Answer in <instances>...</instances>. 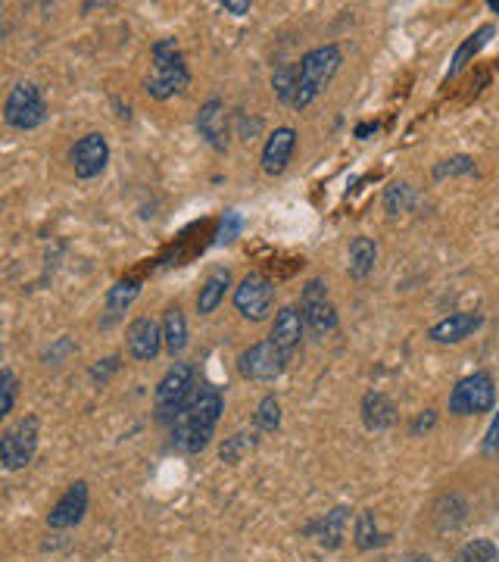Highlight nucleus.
Here are the masks:
<instances>
[{"label":"nucleus","mask_w":499,"mask_h":562,"mask_svg":"<svg viewBox=\"0 0 499 562\" xmlns=\"http://www.w3.org/2000/svg\"><path fill=\"white\" fill-rule=\"evenodd\" d=\"M44 119H47V100H44L41 88L32 82L13 85V91L7 94V104H4V122L10 129L32 132Z\"/></svg>","instance_id":"39448f33"},{"label":"nucleus","mask_w":499,"mask_h":562,"mask_svg":"<svg viewBox=\"0 0 499 562\" xmlns=\"http://www.w3.org/2000/svg\"><path fill=\"white\" fill-rule=\"evenodd\" d=\"M475 172V160L471 157H450L434 166V178H446V175H468Z\"/></svg>","instance_id":"2f4dec72"},{"label":"nucleus","mask_w":499,"mask_h":562,"mask_svg":"<svg viewBox=\"0 0 499 562\" xmlns=\"http://www.w3.org/2000/svg\"><path fill=\"white\" fill-rule=\"evenodd\" d=\"M88 484L85 481H75L66 488V494L54 503V509L47 513V525L54 531H69L75 525H82L85 513H88Z\"/></svg>","instance_id":"9b49d317"},{"label":"nucleus","mask_w":499,"mask_h":562,"mask_svg":"<svg viewBox=\"0 0 499 562\" xmlns=\"http://www.w3.org/2000/svg\"><path fill=\"white\" fill-rule=\"evenodd\" d=\"M291 356L281 353L272 341H256L238 356V372L247 381H275L287 369Z\"/></svg>","instance_id":"9d476101"},{"label":"nucleus","mask_w":499,"mask_h":562,"mask_svg":"<svg viewBox=\"0 0 499 562\" xmlns=\"http://www.w3.org/2000/svg\"><path fill=\"white\" fill-rule=\"evenodd\" d=\"M225 410V397L219 388L213 385H200L185 410L178 413V419L172 422V444L181 453H200L206 450V444L213 441V431L222 419Z\"/></svg>","instance_id":"f257e3e1"},{"label":"nucleus","mask_w":499,"mask_h":562,"mask_svg":"<svg viewBox=\"0 0 499 562\" xmlns=\"http://www.w3.org/2000/svg\"><path fill=\"white\" fill-rule=\"evenodd\" d=\"M197 132L213 150H225L228 147V110H225V104L219 97H209L206 104L200 107Z\"/></svg>","instance_id":"4468645a"},{"label":"nucleus","mask_w":499,"mask_h":562,"mask_svg":"<svg viewBox=\"0 0 499 562\" xmlns=\"http://www.w3.org/2000/svg\"><path fill=\"white\" fill-rule=\"evenodd\" d=\"M403 562H434V559H431L428 553H412V556H406Z\"/></svg>","instance_id":"4c0bfd02"},{"label":"nucleus","mask_w":499,"mask_h":562,"mask_svg":"<svg viewBox=\"0 0 499 562\" xmlns=\"http://www.w3.org/2000/svg\"><path fill=\"white\" fill-rule=\"evenodd\" d=\"M456 562H499V550H496L493 541L475 538V541H468V544L459 550Z\"/></svg>","instance_id":"cd10ccee"},{"label":"nucleus","mask_w":499,"mask_h":562,"mask_svg":"<svg viewBox=\"0 0 499 562\" xmlns=\"http://www.w3.org/2000/svg\"><path fill=\"white\" fill-rule=\"evenodd\" d=\"M490 38H493V25H484V29H478L475 35H471V38H468V41H465V44H462V47L456 50V57H453V66H450V75H456V72H459V69H462V66H465V63H468L471 57H475L478 50H481V47H484V44H487Z\"/></svg>","instance_id":"bb28decb"},{"label":"nucleus","mask_w":499,"mask_h":562,"mask_svg":"<svg viewBox=\"0 0 499 562\" xmlns=\"http://www.w3.org/2000/svg\"><path fill=\"white\" fill-rule=\"evenodd\" d=\"M69 160H72L75 175L88 182V178H97L103 169H107V163H110V144H107V138H103L100 132H91V135H85L82 141L72 147Z\"/></svg>","instance_id":"f8f14e48"},{"label":"nucleus","mask_w":499,"mask_h":562,"mask_svg":"<svg viewBox=\"0 0 499 562\" xmlns=\"http://www.w3.org/2000/svg\"><path fill=\"white\" fill-rule=\"evenodd\" d=\"M256 447V434H247V431H238V434H231V438L222 441L219 447V456H222V463H241V459Z\"/></svg>","instance_id":"a878e982"},{"label":"nucleus","mask_w":499,"mask_h":562,"mask_svg":"<svg viewBox=\"0 0 499 562\" xmlns=\"http://www.w3.org/2000/svg\"><path fill=\"white\" fill-rule=\"evenodd\" d=\"M434 422H437L434 410H425V416H418V419L412 422V428H409V431H412V434H422V431H428V428H431Z\"/></svg>","instance_id":"f704fd0d"},{"label":"nucleus","mask_w":499,"mask_h":562,"mask_svg":"<svg viewBox=\"0 0 499 562\" xmlns=\"http://www.w3.org/2000/svg\"><path fill=\"white\" fill-rule=\"evenodd\" d=\"M128 353L135 356L138 363H150L160 356L163 344V325L153 322L150 316H138L135 322L128 325Z\"/></svg>","instance_id":"ddd939ff"},{"label":"nucleus","mask_w":499,"mask_h":562,"mask_svg":"<svg viewBox=\"0 0 499 562\" xmlns=\"http://www.w3.org/2000/svg\"><path fill=\"white\" fill-rule=\"evenodd\" d=\"M412 200H415V191L409 185H390L384 194V207L387 213H403L412 207Z\"/></svg>","instance_id":"c756f323"},{"label":"nucleus","mask_w":499,"mask_h":562,"mask_svg":"<svg viewBox=\"0 0 499 562\" xmlns=\"http://www.w3.org/2000/svg\"><path fill=\"white\" fill-rule=\"evenodd\" d=\"M378 129V125H372V122H365V125H359L356 129V138H365V135H372Z\"/></svg>","instance_id":"e433bc0d"},{"label":"nucleus","mask_w":499,"mask_h":562,"mask_svg":"<svg viewBox=\"0 0 499 562\" xmlns=\"http://www.w3.org/2000/svg\"><path fill=\"white\" fill-rule=\"evenodd\" d=\"M340 63H344V54H340L337 44H322V47H312L309 54H303V60L297 66L300 69V75H297V100H294L297 110H306L312 100L331 85Z\"/></svg>","instance_id":"f03ea898"},{"label":"nucleus","mask_w":499,"mask_h":562,"mask_svg":"<svg viewBox=\"0 0 499 562\" xmlns=\"http://www.w3.org/2000/svg\"><path fill=\"white\" fill-rule=\"evenodd\" d=\"M303 328H306V322H303V313L297 310V306H281V310L275 313L269 341H272L281 353L294 356V350H297L300 341H303Z\"/></svg>","instance_id":"2eb2a0df"},{"label":"nucleus","mask_w":499,"mask_h":562,"mask_svg":"<svg viewBox=\"0 0 499 562\" xmlns=\"http://www.w3.org/2000/svg\"><path fill=\"white\" fill-rule=\"evenodd\" d=\"M191 82V72L185 66V57L175 44V38H163L153 44V75L144 82V91L153 100H169L181 94Z\"/></svg>","instance_id":"7ed1b4c3"},{"label":"nucleus","mask_w":499,"mask_h":562,"mask_svg":"<svg viewBox=\"0 0 499 562\" xmlns=\"http://www.w3.org/2000/svg\"><path fill=\"white\" fill-rule=\"evenodd\" d=\"M272 303H275V285L262 272L244 275L241 285L234 288V310L250 322L266 319L272 313Z\"/></svg>","instance_id":"1a4fd4ad"},{"label":"nucleus","mask_w":499,"mask_h":562,"mask_svg":"<svg viewBox=\"0 0 499 562\" xmlns=\"http://www.w3.org/2000/svg\"><path fill=\"white\" fill-rule=\"evenodd\" d=\"M16 388L19 381L10 369L0 372V394H4V400H0V416H10L13 413V403H16Z\"/></svg>","instance_id":"7c9ffc66"},{"label":"nucleus","mask_w":499,"mask_h":562,"mask_svg":"<svg viewBox=\"0 0 499 562\" xmlns=\"http://www.w3.org/2000/svg\"><path fill=\"white\" fill-rule=\"evenodd\" d=\"M496 450H499V416L493 419L487 438H484V453H496Z\"/></svg>","instance_id":"72a5a7b5"},{"label":"nucleus","mask_w":499,"mask_h":562,"mask_svg":"<svg viewBox=\"0 0 499 562\" xmlns=\"http://www.w3.org/2000/svg\"><path fill=\"white\" fill-rule=\"evenodd\" d=\"M390 538L387 534L378 531V519L372 509H362V513L356 516V528H353V544L359 550H375V547H384Z\"/></svg>","instance_id":"4be33fe9"},{"label":"nucleus","mask_w":499,"mask_h":562,"mask_svg":"<svg viewBox=\"0 0 499 562\" xmlns=\"http://www.w3.org/2000/svg\"><path fill=\"white\" fill-rule=\"evenodd\" d=\"M496 403V388L487 372H475L462 378L450 394V413L453 416H481Z\"/></svg>","instance_id":"6e6552de"},{"label":"nucleus","mask_w":499,"mask_h":562,"mask_svg":"<svg viewBox=\"0 0 499 562\" xmlns=\"http://www.w3.org/2000/svg\"><path fill=\"white\" fill-rule=\"evenodd\" d=\"M138 294H141V285H138L135 278H125V281H119V285H113L110 294H107V316H110V319L122 316L128 306L135 303Z\"/></svg>","instance_id":"b1692460"},{"label":"nucleus","mask_w":499,"mask_h":562,"mask_svg":"<svg viewBox=\"0 0 499 562\" xmlns=\"http://www.w3.org/2000/svg\"><path fill=\"white\" fill-rule=\"evenodd\" d=\"M362 422L369 431H384L390 428L393 422H397V406H393L390 397L372 391V394H365L362 397Z\"/></svg>","instance_id":"a211bd4d"},{"label":"nucleus","mask_w":499,"mask_h":562,"mask_svg":"<svg viewBox=\"0 0 499 562\" xmlns=\"http://www.w3.org/2000/svg\"><path fill=\"white\" fill-rule=\"evenodd\" d=\"M350 509L347 506H334L331 513H325V519H319L315 525H309V534H319V541L325 547H340V538H344V525H347Z\"/></svg>","instance_id":"412c9836"},{"label":"nucleus","mask_w":499,"mask_h":562,"mask_svg":"<svg viewBox=\"0 0 499 562\" xmlns=\"http://www.w3.org/2000/svg\"><path fill=\"white\" fill-rule=\"evenodd\" d=\"M163 344H166V353L172 356H178L188 347V319L181 313V306H169L163 313Z\"/></svg>","instance_id":"aec40b11"},{"label":"nucleus","mask_w":499,"mask_h":562,"mask_svg":"<svg viewBox=\"0 0 499 562\" xmlns=\"http://www.w3.org/2000/svg\"><path fill=\"white\" fill-rule=\"evenodd\" d=\"M116 369H119V356H107V360H100V366L91 369V378L103 385V381H107V375L116 372Z\"/></svg>","instance_id":"473e14b6"},{"label":"nucleus","mask_w":499,"mask_h":562,"mask_svg":"<svg viewBox=\"0 0 499 562\" xmlns=\"http://www.w3.org/2000/svg\"><path fill=\"white\" fill-rule=\"evenodd\" d=\"M38 450V419L22 416L13 428L0 434V463L7 472H19L35 459Z\"/></svg>","instance_id":"423d86ee"},{"label":"nucleus","mask_w":499,"mask_h":562,"mask_svg":"<svg viewBox=\"0 0 499 562\" xmlns=\"http://www.w3.org/2000/svg\"><path fill=\"white\" fill-rule=\"evenodd\" d=\"M253 422H256L259 431H278V428H281V406H278L275 394H269V397L259 400Z\"/></svg>","instance_id":"c85d7f7f"},{"label":"nucleus","mask_w":499,"mask_h":562,"mask_svg":"<svg viewBox=\"0 0 499 562\" xmlns=\"http://www.w3.org/2000/svg\"><path fill=\"white\" fill-rule=\"evenodd\" d=\"M194 378H197V369L191 363H175L160 378V385H156V394H153L156 419H160V422H175L178 419V413L185 410L191 394L197 391L194 388Z\"/></svg>","instance_id":"20e7f679"},{"label":"nucleus","mask_w":499,"mask_h":562,"mask_svg":"<svg viewBox=\"0 0 499 562\" xmlns=\"http://www.w3.org/2000/svg\"><path fill=\"white\" fill-rule=\"evenodd\" d=\"M294 147H297V132L291 129V125H281V129H275L266 141V147H262V172L266 175H281L287 169V163H291L294 157Z\"/></svg>","instance_id":"dca6fc26"},{"label":"nucleus","mask_w":499,"mask_h":562,"mask_svg":"<svg viewBox=\"0 0 499 562\" xmlns=\"http://www.w3.org/2000/svg\"><path fill=\"white\" fill-rule=\"evenodd\" d=\"M228 13H234V16H244V13H250V4H247V0H225V4H222Z\"/></svg>","instance_id":"c9c22d12"},{"label":"nucleus","mask_w":499,"mask_h":562,"mask_svg":"<svg viewBox=\"0 0 499 562\" xmlns=\"http://www.w3.org/2000/svg\"><path fill=\"white\" fill-rule=\"evenodd\" d=\"M481 322L484 319L478 313H453V316L440 319L437 325H431L428 338L437 341V344H459L471 335V331H478Z\"/></svg>","instance_id":"f3484780"},{"label":"nucleus","mask_w":499,"mask_h":562,"mask_svg":"<svg viewBox=\"0 0 499 562\" xmlns=\"http://www.w3.org/2000/svg\"><path fill=\"white\" fill-rule=\"evenodd\" d=\"M487 7H490L493 13H499V0H490V4H487Z\"/></svg>","instance_id":"58836bf2"},{"label":"nucleus","mask_w":499,"mask_h":562,"mask_svg":"<svg viewBox=\"0 0 499 562\" xmlns=\"http://www.w3.org/2000/svg\"><path fill=\"white\" fill-rule=\"evenodd\" d=\"M231 288V272L228 269H216L213 275H209L203 281V288L197 294V313L200 316H209V313H216V306L225 300V291Z\"/></svg>","instance_id":"6ab92c4d"},{"label":"nucleus","mask_w":499,"mask_h":562,"mask_svg":"<svg viewBox=\"0 0 499 562\" xmlns=\"http://www.w3.org/2000/svg\"><path fill=\"white\" fill-rule=\"evenodd\" d=\"M378 263V244L372 238H353L350 244V275L353 278H365Z\"/></svg>","instance_id":"5701e85b"},{"label":"nucleus","mask_w":499,"mask_h":562,"mask_svg":"<svg viewBox=\"0 0 499 562\" xmlns=\"http://www.w3.org/2000/svg\"><path fill=\"white\" fill-rule=\"evenodd\" d=\"M300 313L315 338H325L328 331L337 328V310H334V303L328 297V285L322 278L306 281V288L300 294Z\"/></svg>","instance_id":"0eeeda50"},{"label":"nucleus","mask_w":499,"mask_h":562,"mask_svg":"<svg viewBox=\"0 0 499 562\" xmlns=\"http://www.w3.org/2000/svg\"><path fill=\"white\" fill-rule=\"evenodd\" d=\"M297 75H300L297 66H281V69L272 72V91H275V97L281 100V104L294 107V100H297Z\"/></svg>","instance_id":"393cba45"}]
</instances>
